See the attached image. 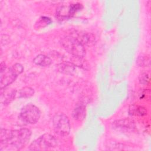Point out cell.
I'll return each mask as SVG.
<instances>
[{
  "label": "cell",
  "mask_w": 151,
  "mask_h": 151,
  "mask_svg": "<svg viewBox=\"0 0 151 151\" xmlns=\"http://www.w3.org/2000/svg\"><path fill=\"white\" fill-rule=\"evenodd\" d=\"M24 70L23 66L19 63L12 65L6 72L1 74V88H5L12 83Z\"/></svg>",
  "instance_id": "obj_5"
},
{
  "label": "cell",
  "mask_w": 151,
  "mask_h": 151,
  "mask_svg": "<svg viewBox=\"0 0 151 151\" xmlns=\"http://www.w3.org/2000/svg\"><path fill=\"white\" fill-rule=\"evenodd\" d=\"M33 61L35 64L41 67L48 66L51 64V59L47 56L42 54H40L36 56Z\"/></svg>",
  "instance_id": "obj_9"
},
{
  "label": "cell",
  "mask_w": 151,
  "mask_h": 151,
  "mask_svg": "<svg viewBox=\"0 0 151 151\" xmlns=\"http://www.w3.org/2000/svg\"><path fill=\"white\" fill-rule=\"evenodd\" d=\"M81 7L82 6H81V4H79L71 5L70 6L69 10H68V15H73L75 12L79 11Z\"/></svg>",
  "instance_id": "obj_13"
},
{
  "label": "cell",
  "mask_w": 151,
  "mask_h": 151,
  "mask_svg": "<svg viewBox=\"0 0 151 151\" xmlns=\"http://www.w3.org/2000/svg\"><path fill=\"white\" fill-rule=\"evenodd\" d=\"M34 91L32 88L28 87H25L19 91L18 97L19 98L29 97L32 96L34 94Z\"/></svg>",
  "instance_id": "obj_11"
},
{
  "label": "cell",
  "mask_w": 151,
  "mask_h": 151,
  "mask_svg": "<svg viewBox=\"0 0 151 151\" xmlns=\"http://www.w3.org/2000/svg\"><path fill=\"white\" fill-rule=\"evenodd\" d=\"M40 114L41 112L36 106L28 104L22 108L18 117L25 124H34L38 121Z\"/></svg>",
  "instance_id": "obj_3"
},
{
  "label": "cell",
  "mask_w": 151,
  "mask_h": 151,
  "mask_svg": "<svg viewBox=\"0 0 151 151\" xmlns=\"http://www.w3.org/2000/svg\"><path fill=\"white\" fill-rule=\"evenodd\" d=\"M57 145V140L50 134H44L34 140L28 147L29 150H45L55 147Z\"/></svg>",
  "instance_id": "obj_2"
},
{
  "label": "cell",
  "mask_w": 151,
  "mask_h": 151,
  "mask_svg": "<svg viewBox=\"0 0 151 151\" xmlns=\"http://www.w3.org/2000/svg\"><path fill=\"white\" fill-rule=\"evenodd\" d=\"M31 136V130L25 128L18 130L1 129L0 132V150H20L28 143Z\"/></svg>",
  "instance_id": "obj_1"
},
{
  "label": "cell",
  "mask_w": 151,
  "mask_h": 151,
  "mask_svg": "<svg viewBox=\"0 0 151 151\" xmlns=\"http://www.w3.org/2000/svg\"><path fill=\"white\" fill-rule=\"evenodd\" d=\"M113 127L118 130L129 131L133 130L135 128V123L133 120L130 119H123L117 120L113 123Z\"/></svg>",
  "instance_id": "obj_7"
},
{
  "label": "cell",
  "mask_w": 151,
  "mask_h": 151,
  "mask_svg": "<svg viewBox=\"0 0 151 151\" xmlns=\"http://www.w3.org/2000/svg\"><path fill=\"white\" fill-rule=\"evenodd\" d=\"M129 112L131 115L140 116H145L147 114V110H146L145 108L142 106H139L136 105L131 106L129 108Z\"/></svg>",
  "instance_id": "obj_10"
},
{
  "label": "cell",
  "mask_w": 151,
  "mask_h": 151,
  "mask_svg": "<svg viewBox=\"0 0 151 151\" xmlns=\"http://www.w3.org/2000/svg\"><path fill=\"white\" fill-rule=\"evenodd\" d=\"M139 81L141 84H145L149 81V76L146 73H142L139 77Z\"/></svg>",
  "instance_id": "obj_14"
},
{
  "label": "cell",
  "mask_w": 151,
  "mask_h": 151,
  "mask_svg": "<svg viewBox=\"0 0 151 151\" xmlns=\"http://www.w3.org/2000/svg\"><path fill=\"white\" fill-rule=\"evenodd\" d=\"M52 126L56 134L60 136H67L71 130L68 117L63 113H58L52 118Z\"/></svg>",
  "instance_id": "obj_4"
},
{
  "label": "cell",
  "mask_w": 151,
  "mask_h": 151,
  "mask_svg": "<svg viewBox=\"0 0 151 151\" xmlns=\"http://www.w3.org/2000/svg\"><path fill=\"white\" fill-rule=\"evenodd\" d=\"M5 70V64L4 63L2 62L1 64V74L3 73Z\"/></svg>",
  "instance_id": "obj_15"
},
{
  "label": "cell",
  "mask_w": 151,
  "mask_h": 151,
  "mask_svg": "<svg viewBox=\"0 0 151 151\" xmlns=\"http://www.w3.org/2000/svg\"><path fill=\"white\" fill-rule=\"evenodd\" d=\"M73 117L74 119L81 121L83 120L86 117V107L83 104H79L77 106L72 113Z\"/></svg>",
  "instance_id": "obj_8"
},
{
  "label": "cell",
  "mask_w": 151,
  "mask_h": 151,
  "mask_svg": "<svg viewBox=\"0 0 151 151\" xmlns=\"http://www.w3.org/2000/svg\"><path fill=\"white\" fill-rule=\"evenodd\" d=\"M64 48L70 53L77 57H83L84 55V48L80 41L74 37H66L63 41Z\"/></svg>",
  "instance_id": "obj_6"
},
{
  "label": "cell",
  "mask_w": 151,
  "mask_h": 151,
  "mask_svg": "<svg viewBox=\"0 0 151 151\" xmlns=\"http://www.w3.org/2000/svg\"><path fill=\"white\" fill-rule=\"evenodd\" d=\"M137 63L140 66H146L149 64V58L146 56H140L137 60Z\"/></svg>",
  "instance_id": "obj_12"
}]
</instances>
